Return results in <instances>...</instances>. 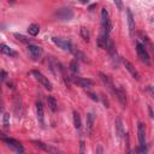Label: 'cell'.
I'll return each mask as SVG.
<instances>
[{
    "mask_svg": "<svg viewBox=\"0 0 154 154\" xmlns=\"http://www.w3.org/2000/svg\"><path fill=\"white\" fill-rule=\"evenodd\" d=\"M106 49L108 51V53H109V55H111L112 60H113V61H117V60H118V54H117V51H116L114 45H113V42L111 41V38H109V40H108V42H107Z\"/></svg>",
    "mask_w": 154,
    "mask_h": 154,
    "instance_id": "cell-13",
    "label": "cell"
},
{
    "mask_svg": "<svg viewBox=\"0 0 154 154\" xmlns=\"http://www.w3.org/2000/svg\"><path fill=\"white\" fill-rule=\"evenodd\" d=\"M81 152H83V141H81Z\"/></svg>",
    "mask_w": 154,
    "mask_h": 154,
    "instance_id": "cell-35",
    "label": "cell"
},
{
    "mask_svg": "<svg viewBox=\"0 0 154 154\" xmlns=\"http://www.w3.org/2000/svg\"><path fill=\"white\" fill-rule=\"evenodd\" d=\"M113 2L118 10H123V0H113Z\"/></svg>",
    "mask_w": 154,
    "mask_h": 154,
    "instance_id": "cell-29",
    "label": "cell"
},
{
    "mask_svg": "<svg viewBox=\"0 0 154 154\" xmlns=\"http://www.w3.org/2000/svg\"><path fill=\"white\" fill-rule=\"evenodd\" d=\"M75 55L77 57V59H78V60H82V61H84V63H89V60H88V57H87L85 54H83L82 52L77 51V52H75Z\"/></svg>",
    "mask_w": 154,
    "mask_h": 154,
    "instance_id": "cell-26",
    "label": "cell"
},
{
    "mask_svg": "<svg viewBox=\"0 0 154 154\" xmlns=\"http://www.w3.org/2000/svg\"><path fill=\"white\" fill-rule=\"evenodd\" d=\"M101 24H102L103 31L109 35V32H111V30H112V23H111L109 14H108V12H107L106 8H102V10H101Z\"/></svg>",
    "mask_w": 154,
    "mask_h": 154,
    "instance_id": "cell-1",
    "label": "cell"
},
{
    "mask_svg": "<svg viewBox=\"0 0 154 154\" xmlns=\"http://www.w3.org/2000/svg\"><path fill=\"white\" fill-rule=\"evenodd\" d=\"M102 100H103V103H105V106H106V107H109V106H108V100H107V99H106L103 95H102Z\"/></svg>",
    "mask_w": 154,
    "mask_h": 154,
    "instance_id": "cell-33",
    "label": "cell"
},
{
    "mask_svg": "<svg viewBox=\"0 0 154 154\" xmlns=\"http://www.w3.org/2000/svg\"><path fill=\"white\" fill-rule=\"evenodd\" d=\"M99 76H100V79L102 81V83H103V84H105L109 90H112V91H113L116 87H114V84H113V82H112L111 77H108V76H107V75H105L103 72H100V73H99Z\"/></svg>",
    "mask_w": 154,
    "mask_h": 154,
    "instance_id": "cell-11",
    "label": "cell"
},
{
    "mask_svg": "<svg viewBox=\"0 0 154 154\" xmlns=\"http://www.w3.org/2000/svg\"><path fill=\"white\" fill-rule=\"evenodd\" d=\"M79 34H81L82 38H83L85 42H89V40H90V34H89V30H88L85 26H81Z\"/></svg>",
    "mask_w": 154,
    "mask_h": 154,
    "instance_id": "cell-22",
    "label": "cell"
},
{
    "mask_svg": "<svg viewBox=\"0 0 154 154\" xmlns=\"http://www.w3.org/2000/svg\"><path fill=\"white\" fill-rule=\"evenodd\" d=\"M113 93H114V95L117 96V99L119 100V102H120L123 106H125V105H126V94H125V91H124L122 88H114Z\"/></svg>",
    "mask_w": 154,
    "mask_h": 154,
    "instance_id": "cell-12",
    "label": "cell"
},
{
    "mask_svg": "<svg viewBox=\"0 0 154 154\" xmlns=\"http://www.w3.org/2000/svg\"><path fill=\"white\" fill-rule=\"evenodd\" d=\"M137 135H138V142H140V146L142 147H146V129H144V125L142 123H138L137 124Z\"/></svg>",
    "mask_w": 154,
    "mask_h": 154,
    "instance_id": "cell-10",
    "label": "cell"
},
{
    "mask_svg": "<svg viewBox=\"0 0 154 154\" xmlns=\"http://www.w3.org/2000/svg\"><path fill=\"white\" fill-rule=\"evenodd\" d=\"M75 79L76 83H78L81 87H83L84 89H88L93 85V81L91 79H87V78H79V77H71Z\"/></svg>",
    "mask_w": 154,
    "mask_h": 154,
    "instance_id": "cell-15",
    "label": "cell"
},
{
    "mask_svg": "<svg viewBox=\"0 0 154 154\" xmlns=\"http://www.w3.org/2000/svg\"><path fill=\"white\" fill-rule=\"evenodd\" d=\"M2 123H4V126H5V128H8V126H10V114H7V113L4 114V120H2Z\"/></svg>",
    "mask_w": 154,
    "mask_h": 154,
    "instance_id": "cell-28",
    "label": "cell"
},
{
    "mask_svg": "<svg viewBox=\"0 0 154 154\" xmlns=\"http://www.w3.org/2000/svg\"><path fill=\"white\" fill-rule=\"evenodd\" d=\"M32 75H34V77L42 84V87H45L46 89H48V90H52V83L49 82V79L45 76V75H42L40 71H37V70H34L32 71Z\"/></svg>",
    "mask_w": 154,
    "mask_h": 154,
    "instance_id": "cell-6",
    "label": "cell"
},
{
    "mask_svg": "<svg viewBox=\"0 0 154 154\" xmlns=\"http://www.w3.org/2000/svg\"><path fill=\"white\" fill-rule=\"evenodd\" d=\"M2 141L6 143L7 147H10L11 149H13L16 153H23V152H24L23 146H22L20 142H18L17 140L10 138V137H2Z\"/></svg>",
    "mask_w": 154,
    "mask_h": 154,
    "instance_id": "cell-4",
    "label": "cell"
},
{
    "mask_svg": "<svg viewBox=\"0 0 154 154\" xmlns=\"http://www.w3.org/2000/svg\"><path fill=\"white\" fill-rule=\"evenodd\" d=\"M8 1H10V2H14L16 0H8Z\"/></svg>",
    "mask_w": 154,
    "mask_h": 154,
    "instance_id": "cell-36",
    "label": "cell"
},
{
    "mask_svg": "<svg viewBox=\"0 0 154 154\" xmlns=\"http://www.w3.org/2000/svg\"><path fill=\"white\" fill-rule=\"evenodd\" d=\"M122 63L124 64V66H125V69L130 72V75L134 77V78H136V79H140V73H138V71L134 67V65L129 61V60H126L125 58H122Z\"/></svg>",
    "mask_w": 154,
    "mask_h": 154,
    "instance_id": "cell-9",
    "label": "cell"
},
{
    "mask_svg": "<svg viewBox=\"0 0 154 154\" xmlns=\"http://www.w3.org/2000/svg\"><path fill=\"white\" fill-rule=\"evenodd\" d=\"M94 120H95V117L93 113H88L87 114V132L90 135L91 131H93V126H94Z\"/></svg>",
    "mask_w": 154,
    "mask_h": 154,
    "instance_id": "cell-18",
    "label": "cell"
},
{
    "mask_svg": "<svg viewBox=\"0 0 154 154\" xmlns=\"http://www.w3.org/2000/svg\"><path fill=\"white\" fill-rule=\"evenodd\" d=\"M81 4H88L89 2V0H78Z\"/></svg>",
    "mask_w": 154,
    "mask_h": 154,
    "instance_id": "cell-34",
    "label": "cell"
},
{
    "mask_svg": "<svg viewBox=\"0 0 154 154\" xmlns=\"http://www.w3.org/2000/svg\"><path fill=\"white\" fill-rule=\"evenodd\" d=\"M36 113H37V120L41 126H45V112H43V105L42 101L38 99L36 101Z\"/></svg>",
    "mask_w": 154,
    "mask_h": 154,
    "instance_id": "cell-8",
    "label": "cell"
},
{
    "mask_svg": "<svg viewBox=\"0 0 154 154\" xmlns=\"http://www.w3.org/2000/svg\"><path fill=\"white\" fill-rule=\"evenodd\" d=\"M28 32H29V35H31V36H36L38 32H40V26L37 25V24H30L29 26H28Z\"/></svg>",
    "mask_w": 154,
    "mask_h": 154,
    "instance_id": "cell-21",
    "label": "cell"
},
{
    "mask_svg": "<svg viewBox=\"0 0 154 154\" xmlns=\"http://www.w3.org/2000/svg\"><path fill=\"white\" fill-rule=\"evenodd\" d=\"M73 125H75V128L76 129H81V126H82V122H81V117H79V114L76 112V111H73Z\"/></svg>",
    "mask_w": 154,
    "mask_h": 154,
    "instance_id": "cell-23",
    "label": "cell"
},
{
    "mask_svg": "<svg viewBox=\"0 0 154 154\" xmlns=\"http://www.w3.org/2000/svg\"><path fill=\"white\" fill-rule=\"evenodd\" d=\"M6 76H7V73H6L5 71H1V72H0V79H1V81H4V79L6 78Z\"/></svg>",
    "mask_w": 154,
    "mask_h": 154,
    "instance_id": "cell-31",
    "label": "cell"
},
{
    "mask_svg": "<svg viewBox=\"0 0 154 154\" xmlns=\"http://www.w3.org/2000/svg\"><path fill=\"white\" fill-rule=\"evenodd\" d=\"M126 14H128V25H129V30H130V32H132V31H134V28H135V20H134L132 12L128 8V10H126Z\"/></svg>",
    "mask_w": 154,
    "mask_h": 154,
    "instance_id": "cell-19",
    "label": "cell"
},
{
    "mask_svg": "<svg viewBox=\"0 0 154 154\" xmlns=\"http://www.w3.org/2000/svg\"><path fill=\"white\" fill-rule=\"evenodd\" d=\"M47 102H48L49 108H51L53 112H55V111L58 109V102H57V100H55V97H54L53 95H49V96L47 97Z\"/></svg>",
    "mask_w": 154,
    "mask_h": 154,
    "instance_id": "cell-20",
    "label": "cell"
},
{
    "mask_svg": "<svg viewBox=\"0 0 154 154\" xmlns=\"http://www.w3.org/2000/svg\"><path fill=\"white\" fill-rule=\"evenodd\" d=\"M108 40H109L108 34H106V32L103 31V32H102V34L99 36V38H97V46H99L100 48H106Z\"/></svg>",
    "mask_w": 154,
    "mask_h": 154,
    "instance_id": "cell-17",
    "label": "cell"
},
{
    "mask_svg": "<svg viewBox=\"0 0 154 154\" xmlns=\"http://www.w3.org/2000/svg\"><path fill=\"white\" fill-rule=\"evenodd\" d=\"M53 43L57 45L59 48L64 49V51H67V52H71L72 51V43L70 40L67 38H63V37H53L52 38Z\"/></svg>",
    "mask_w": 154,
    "mask_h": 154,
    "instance_id": "cell-3",
    "label": "cell"
},
{
    "mask_svg": "<svg viewBox=\"0 0 154 154\" xmlns=\"http://www.w3.org/2000/svg\"><path fill=\"white\" fill-rule=\"evenodd\" d=\"M59 20H70L72 17H73V12L71 8L69 7H64V8H60L55 12L54 14Z\"/></svg>",
    "mask_w": 154,
    "mask_h": 154,
    "instance_id": "cell-5",
    "label": "cell"
},
{
    "mask_svg": "<svg viewBox=\"0 0 154 154\" xmlns=\"http://www.w3.org/2000/svg\"><path fill=\"white\" fill-rule=\"evenodd\" d=\"M0 53H2L5 55H8V57H17V52H14L12 48H10L5 43H0Z\"/></svg>",
    "mask_w": 154,
    "mask_h": 154,
    "instance_id": "cell-16",
    "label": "cell"
},
{
    "mask_svg": "<svg viewBox=\"0 0 154 154\" xmlns=\"http://www.w3.org/2000/svg\"><path fill=\"white\" fill-rule=\"evenodd\" d=\"M136 52H137L138 58H140L144 64H147V65L150 64V58H149V54H148V52H147L144 45L137 42V43H136Z\"/></svg>",
    "mask_w": 154,
    "mask_h": 154,
    "instance_id": "cell-2",
    "label": "cell"
},
{
    "mask_svg": "<svg viewBox=\"0 0 154 154\" xmlns=\"http://www.w3.org/2000/svg\"><path fill=\"white\" fill-rule=\"evenodd\" d=\"M70 70H71L75 75L79 73V66H78L77 60H71V61H70Z\"/></svg>",
    "mask_w": 154,
    "mask_h": 154,
    "instance_id": "cell-24",
    "label": "cell"
},
{
    "mask_svg": "<svg viewBox=\"0 0 154 154\" xmlns=\"http://www.w3.org/2000/svg\"><path fill=\"white\" fill-rule=\"evenodd\" d=\"M116 126H117V130H118V134L119 136H123L124 135V131H123V125H122V120L118 118L117 122H116Z\"/></svg>",
    "mask_w": 154,
    "mask_h": 154,
    "instance_id": "cell-27",
    "label": "cell"
},
{
    "mask_svg": "<svg viewBox=\"0 0 154 154\" xmlns=\"http://www.w3.org/2000/svg\"><path fill=\"white\" fill-rule=\"evenodd\" d=\"M28 51H29V54L30 57L34 59V60H38L42 55V48L38 47V46H35V45H28Z\"/></svg>",
    "mask_w": 154,
    "mask_h": 154,
    "instance_id": "cell-7",
    "label": "cell"
},
{
    "mask_svg": "<svg viewBox=\"0 0 154 154\" xmlns=\"http://www.w3.org/2000/svg\"><path fill=\"white\" fill-rule=\"evenodd\" d=\"M88 95H89V96H90V97H91L94 101H97V100H99V99H97V96H96L94 93H88Z\"/></svg>",
    "mask_w": 154,
    "mask_h": 154,
    "instance_id": "cell-32",
    "label": "cell"
},
{
    "mask_svg": "<svg viewBox=\"0 0 154 154\" xmlns=\"http://www.w3.org/2000/svg\"><path fill=\"white\" fill-rule=\"evenodd\" d=\"M136 152H138V153H147V148H146V147H142V146H140V148H138Z\"/></svg>",
    "mask_w": 154,
    "mask_h": 154,
    "instance_id": "cell-30",
    "label": "cell"
},
{
    "mask_svg": "<svg viewBox=\"0 0 154 154\" xmlns=\"http://www.w3.org/2000/svg\"><path fill=\"white\" fill-rule=\"evenodd\" d=\"M14 37L18 40V41H20V42H23V43H30V40L28 38V37H25L24 35H22V34H18V32H16L14 34Z\"/></svg>",
    "mask_w": 154,
    "mask_h": 154,
    "instance_id": "cell-25",
    "label": "cell"
},
{
    "mask_svg": "<svg viewBox=\"0 0 154 154\" xmlns=\"http://www.w3.org/2000/svg\"><path fill=\"white\" fill-rule=\"evenodd\" d=\"M32 144H34L35 147H37V148L45 150V152H58L55 148H53V147H51V146H48V144H46V143H43V142H41V141L34 140V141H32Z\"/></svg>",
    "mask_w": 154,
    "mask_h": 154,
    "instance_id": "cell-14",
    "label": "cell"
}]
</instances>
